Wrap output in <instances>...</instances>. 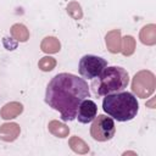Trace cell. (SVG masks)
I'll return each instance as SVG.
<instances>
[{"label": "cell", "instance_id": "obj_18", "mask_svg": "<svg viewBox=\"0 0 156 156\" xmlns=\"http://www.w3.org/2000/svg\"><path fill=\"white\" fill-rule=\"evenodd\" d=\"M38 66H39V68H40L41 71L49 72V71H51V69L55 68V66H56V60H55L54 57H51V56H44V57H41V58L39 60Z\"/></svg>", "mask_w": 156, "mask_h": 156}, {"label": "cell", "instance_id": "obj_3", "mask_svg": "<svg viewBox=\"0 0 156 156\" xmlns=\"http://www.w3.org/2000/svg\"><path fill=\"white\" fill-rule=\"evenodd\" d=\"M129 83V74L128 72L117 66L106 67L95 80L91 83V88L95 95L105 96L112 93L122 91L127 88Z\"/></svg>", "mask_w": 156, "mask_h": 156}, {"label": "cell", "instance_id": "obj_17", "mask_svg": "<svg viewBox=\"0 0 156 156\" xmlns=\"http://www.w3.org/2000/svg\"><path fill=\"white\" fill-rule=\"evenodd\" d=\"M67 13L73 18V20H80L83 17V11L80 5L77 1H71L67 5Z\"/></svg>", "mask_w": 156, "mask_h": 156}, {"label": "cell", "instance_id": "obj_1", "mask_svg": "<svg viewBox=\"0 0 156 156\" xmlns=\"http://www.w3.org/2000/svg\"><path fill=\"white\" fill-rule=\"evenodd\" d=\"M90 95L88 83L72 73H58L48 84L45 102L58 111L61 118L73 121L77 116L80 102Z\"/></svg>", "mask_w": 156, "mask_h": 156}, {"label": "cell", "instance_id": "obj_9", "mask_svg": "<svg viewBox=\"0 0 156 156\" xmlns=\"http://www.w3.org/2000/svg\"><path fill=\"white\" fill-rule=\"evenodd\" d=\"M105 43H106V48L110 52H112V54L121 52V44H122L121 29H112V30L107 32V34L105 35Z\"/></svg>", "mask_w": 156, "mask_h": 156}, {"label": "cell", "instance_id": "obj_2", "mask_svg": "<svg viewBox=\"0 0 156 156\" xmlns=\"http://www.w3.org/2000/svg\"><path fill=\"white\" fill-rule=\"evenodd\" d=\"M104 111L118 122H127L133 119L139 110V104L136 98L128 91L112 93L105 95L102 100Z\"/></svg>", "mask_w": 156, "mask_h": 156}, {"label": "cell", "instance_id": "obj_13", "mask_svg": "<svg viewBox=\"0 0 156 156\" xmlns=\"http://www.w3.org/2000/svg\"><path fill=\"white\" fill-rule=\"evenodd\" d=\"M48 128H49V132L57 138H66L69 134V128L65 123L58 122L56 119L50 121L48 124Z\"/></svg>", "mask_w": 156, "mask_h": 156}, {"label": "cell", "instance_id": "obj_4", "mask_svg": "<svg viewBox=\"0 0 156 156\" xmlns=\"http://www.w3.org/2000/svg\"><path fill=\"white\" fill-rule=\"evenodd\" d=\"M156 88V78L151 71L143 69L135 73L132 80V91L141 99L149 98Z\"/></svg>", "mask_w": 156, "mask_h": 156}, {"label": "cell", "instance_id": "obj_11", "mask_svg": "<svg viewBox=\"0 0 156 156\" xmlns=\"http://www.w3.org/2000/svg\"><path fill=\"white\" fill-rule=\"evenodd\" d=\"M139 39L145 45H155L156 44V26L154 23L146 24L141 28L139 33Z\"/></svg>", "mask_w": 156, "mask_h": 156}, {"label": "cell", "instance_id": "obj_16", "mask_svg": "<svg viewBox=\"0 0 156 156\" xmlns=\"http://www.w3.org/2000/svg\"><path fill=\"white\" fill-rule=\"evenodd\" d=\"M135 51V39L132 35H126L122 39L121 44V52L124 56H130Z\"/></svg>", "mask_w": 156, "mask_h": 156}, {"label": "cell", "instance_id": "obj_14", "mask_svg": "<svg viewBox=\"0 0 156 156\" xmlns=\"http://www.w3.org/2000/svg\"><path fill=\"white\" fill-rule=\"evenodd\" d=\"M11 35L13 39H16L17 41H21V43H24L29 39V30L27 29V27L22 23H15L11 29Z\"/></svg>", "mask_w": 156, "mask_h": 156}, {"label": "cell", "instance_id": "obj_7", "mask_svg": "<svg viewBox=\"0 0 156 156\" xmlns=\"http://www.w3.org/2000/svg\"><path fill=\"white\" fill-rule=\"evenodd\" d=\"M96 113H98V106H96V104L93 100L85 99V100H83L80 102V105L78 107V112H77L76 118L78 119V122L85 124V123L91 122L95 118Z\"/></svg>", "mask_w": 156, "mask_h": 156}, {"label": "cell", "instance_id": "obj_5", "mask_svg": "<svg viewBox=\"0 0 156 156\" xmlns=\"http://www.w3.org/2000/svg\"><path fill=\"white\" fill-rule=\"evenodd\" d=\"M116 133V127L112 117L105 115H99L93 119L90 127V135L96 141H107L113 138Z\"/></svg>", "mask_w": 156, "mask_h": 156}, {"label": "cell", "instance_id": "obj_6", "mask_svg": "<svg viewBox=\"0 0 156 156\" xmlns=\"http://www.w3.org/2000/svg\"><path fill=\"white\" fill-rule=\"evenodd\" d=\"M107 67V62L105 58L95 55H84L79 60V73L84 78L93 79L96 78L105 68Z\"/></svg>", "mask_w": 156, "mask_h": 156}, {"label": "cell", "instance_id": "obj_12", "mask_svg": "<svg viewBox=\"0 0 156 156\" xmlns=\"http://www.w3.org/2000/svg\"><path fill=\"white\" fill-rule=\"evenodd\" d=\"M40 49L46 54H56L61 49V43L56 37H45L41 40Z\"/></svg>", "mask_w": 156, "mask_h": 156}, {"label": "cell", "instance_id": "obj_15", "mask_svg": "<svg viewBox=\"0 0 156 156\" xmlns=\"http://www.w3.org/2000/svg\"><path fill=\"white\" fill-rule=\"evenodd\" d=\"M68 145H69V147H71L74 152H77V154L83 155V154L89 152V145H88L82 138H79V136H77V135L69 138Z\"/></svg>", "mask_w": 156, "mask_h": 156}, {"label": "cell", "instance_id": "obj_8", "mask_svg": "<svg viewBox=\"0 0 156 156\" xmlns=\"http://www.w3.org/2000/svg\"><path fill=\"white\" fill-rule=\"evenodd\" d=\"M21 133V128L17 123L15 122H9V123H2L0 126V139L7 143H11L18 138Z\"/></svg>", "mask_w": 156, "mask_h": 156}, {"label": "cell", "instance_id": "obj_10", "mask_svg": "<svg viewBox=\"0 0 156 156\" xmlns=\"http://www.w3.org/2000/svg\"><path fill=\"white\" fill-rule=\"evenodd\" d=\"M22 111H23V105L21 102L11 101L2 106V108L0 111V116L4 119H12V118H16L17 116H20L22 113Z\"/></svg>", "mask_w": 156, "mask_h": 156}]
</instances>
